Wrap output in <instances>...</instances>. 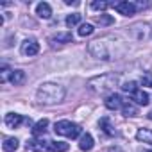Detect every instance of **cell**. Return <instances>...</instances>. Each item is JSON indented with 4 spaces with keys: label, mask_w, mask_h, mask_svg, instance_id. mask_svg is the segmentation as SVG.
Listing matches in <instances>:
<instances>
[{
    "label": "cell",
    "mask_w": 152,
    "mask_h": 152,
    "mask_svg": "<svg viewBox=\"0 0 152 152\" xmlns=\"http://www.w3.org/2000/svg\"><path fill=\"white\" fill-rule=\"evenodd\" d=\"M64 88L61 84H56V83H45L38 88L36 91V100L39 104H59L64 100Z\"/></svg>",
    "instance_id": "obj_1"
},
{
    "label": "cell",
    "mask_w": 152,
    "mask_h": 152,
    "mask_svg": "<svg viewBox=\"0 0 152 152\" xmlns=\"http://www.w3.org/2000/svg\"><path fill=\"white\" fill-rule=\"evenodd\" d=\"M116 84H118V75H115V73H104V75H99V77H93L88 81V88L93 93L111 91Z\"/></svg>",
    "instance_id": "obj_2"
},
{
    "label": "cell",
    "mask_w": 152,
    "mask_h": 152,
    "mask_svg": "<svg viewBox=\"0 0 152 152\" xmlns=\"http://www.w3.org/2000/svg\"><path fill=\"white\" fill-rule=\"evenodd\" d=\"M54 131H56V134H59V136H68V138L73 140V138H79V136H81L83 127L77 125V124H72L70 120H59V122H56Z\"/></svg>",
    "instance_id": "obj_3"
},
{
    "label": "cell",
    "mask_w": 152,
    "mask_h": 152,
    "mask_svg": "<svg viewBox=\"0 0 152 152\" xmlns=\"http://www.w3.org/2000/svg\"><path fill=\"white\" fill-rule=\"evenodd\" d=\"M88 52H90L95 59H102V61L111 59V52H109V48H107V45H106L104 39L91 41V43L88 45Z\"/></svg>",
    "instance_id": "obj_4"
},
{
    "label": "cell",
    "mask_w": 152,
    "mask_h": 152,
    "mask_svg": "<svg viewBox=\"0 0 152 152\" xmlns=\"http://www.w3.org/2000/svg\"><path fill=\"white\" fill-rule=\"evenodd\" d=\"M113 7H115L120 15H124V16H132V15L136 13V4H134V2H129V0L116 2V4H113Z\"/></svg>",
    "instance_id": "obj_5"
},
{
    "label": "cell",
    "mask_w": 152,
    "mask_h": 152,
    "mask_svg": "<svg viewBox=\"0 0 152 152\" xmlns=\"http://www.w3.org/2000/svg\"><path fill=\"white\" fill-rule=\"evenodd\" d=\"M38 52H39V43H38L36 39H25V41L22 43V54H23V56L32 57V56H36Z\"/></svg>",
    "instance_id": "obj_6"
},
{
    "label": "cell",
    "mask_w": 152,
    "mask_h": 152,
    "mask_svg": "<svg viewBox=\"0 0 152 152\" xmlns=\"http://www.w3.org/2000/svg\"><path fill=\"white\" fill-rule=\"evenodd\" d=\"M104 104H106V107H107V109L116 111V109H122L124 100H122V97H120V95H116V93H109V95L106 97Z\"/></svg>",
    "instance_id": "obj_7"
},
{
    "label": "cell",
    "mask_w": 152,
    "mask_h": 152,
    "mask_svg": "<svg viewBox=\"0 0 152 152\" xmlns=\"http://www.w3.org/2000/svg\"><path fill=\"white\" fill-rule=\"evenodd\" d=\"M4 122H6V125H7L9 129H16V127H20V124L23 122V116L18 115V113H7L6 118H4Z\"/></svg>",
    "instance_id": "obj_8"
},
{
    "label": "cell",
    "mask_w": 152,
    "mask_h": 152,
    "mask_svg": "<svg viewBox=\"0 0 152 152\" xmlns=\"http://www.w3.org/2000/svg\"><path fill=\"white\" fill-rule=\"evenodd\" d=\"M131 99H132L138 106H147V104L150 102V100H148V93H147V91H143V90H140V88H138L136 91H132V93H131Z\"/></svg>",
    "instance_id": "obj_9"
},
{
    "label": "cell",
    "mask_w": 152,
    "mask_h": 152,
    "mask_svg": "<svg viewBox=\"0 0 152 152\" xmlns=\"http://www.w3.org/2000/svg\"><path fill=\"white\" fill-rule=\"evenodd\" d=\"M27 148H29V150H32V152H47V150H50V148H48V145H47L45 141L36 140V138L27 141Z\"/></svg>",
    "instance_id": "obj_10"
},
{
    "label": "cell",
    "mask_w": 152,
    "mask_h": 152,
    "mask_svg": "<svg viewBox=\"0 0 152 152\" xmlns=\"http://www.w3.org/2000/svg\"><path fill=\"white\" fill-rule=\"evenodd\" d=\"M93 145H95V141H93V136H91L90 132H86V134L81 136V140H79V148H81V150L90 152V150L93 148Z\"/></svg>",
    "instance_id": "obj_11"
},
{
    "label": "cell",
    "mask_w": 152,
    "mask_h": 152,
    "mask_svg": "<svg viewBox=\"0 0 152 152\" xmlns=\"http://www.w3.org/2000/svg\"><path fill=\"white\" fill-rule=\"evenodd\" d=\"M36 15H38L39 18L48 20V18L52 16V7H50V4H47V2H39V4L36 6Z\"/></svg>",
    "instance_id": "obj_12"
},
{
    "label": "cell",
    "mask_w": 152,
    "mask_h": 152,
    "mask_svg": "<svg viewBox=\"0 0 152 152\" xmlns=\"http://www.w3.org/2000/svg\"><path fill=\"white\" fill-rule=\"evenodd\" d=\"M50 41L52 43H59V45H64V43H72L73 41V36H72V32H57V34H54L52 38H50Z\"/></svg>",
    "instance_id": "obj_13"
},
{
    "label": "cell",
    "mask_w": 152,
    "mask_h": 152,
    "mask_svg": "<svg viewBox=\"0 0 152 152\" xmlns=\"http://www.w3.org/2000/svg\"><path fill=\"white\" fill-rule=\"evenodd\" d=\"M47 127H48V120H47V118H41L38 124H34V127H32V136L38 138V136L45 134V132H47Z\"/></svg>",
    "instance_id": "obj_14"
},
{
    "label": "cell",
    "mask_w": 152,
    "mask_h": 152,
    "mask_svg": "<svg viewBox=\"0 0 152 152\" xmlns=\"http://www.w3.org/2000/svg\"><path fill=\"white\" fill-rule=\"evenodd\" d=\"M9 81H11L13 86H20V84H23V81H25V72H23V70H13Z\"/></svg>",
    "instance_id": "obj_15"
},
{
    "label": "cell",
    "mask_w": 152,
    "mask_h": 152,
    "mask_svg": "<svg viewBox=\"0 0 152 152\" xmlns=\"http://www.w3.org/2000/svg\"><path fill=\"white\" fill-rule=\"evenodd\" d=\"M136 140L152 145V129H138V132H136Z\"/></svg>",
    "instance_id": "obj_16"
},
{
    "label": "cell",
    "mask_w": 152,
    "mask_h": 152,
    "mask_svg": "<svg viewBox=\"0 0 152 152\" xmlns=\"http://www.w3.org/2000/svg\"><path fill=\"white\" fill-rule=\"evenodd\" d=\"M18 145H20V141L16 138H6L2 148H4V152H16L18 150Z\"/></svg>",
    "instance_id": "obj_17"
},
{
    "label": "cell",
    "mask_w": 152,
    "mask_h": 152,
    "mask_svg": "<svg viewBox=\"0 0 152 152\" xmlns=\"http://www.w3.org/2000/svg\"><path fill=\"white\" fill-rule=\"evenodd\" d=\"M99 127H100V129H102V132H106L107 136H115V129H113V125H111V122H109V118H107V116L100 118Z\"/></svg>",
    "instance_id": "obj_18"
},
{
    "label": "cell",
    "mask_w": 152,
    "mask_h": 152,
    "mask_svg": "<svg viewBox=\"0 0 152 152\" xmlns=\"http://www.w3.org/2000/svg\"><path fill=\"white\" fill-rule=\"evenodd\" d=\"M120 111L124 113V116H138V107L132 102H124Z\"/></svg>",
    "instance_id": "obj_19"
},
{
    "label": "cell",
    "mask_w": 152,
    "mask_h": 152,
    "mask_svg": "<svg viewBox=\"0 0 152 152\" xmlns=\"http://www.w3.org/2000/svg\"><path fill=\"white\" fill-rule=\"evenodd\" d=\"M48 148H50L52 152H66L70 147H68V143H64V141H48Z\"/></svg>",
    "instance_id": "obj_20"
},
{
    "label": "cell",
    "mask_w": 152,
    "mask_h": 152,
    "mask_svg": "<svg viewBox=\"0 0 152 152\" xmlns=\"http://www.w3.org/2000/svg\"><path fill=\"white\" fill-rule=\"evenodd\" d=\"M93 31H95V29H93V25H91V23H81L77 32H79V36L86 38V36H91V34H93Z\"/></svg>",
    "instance_id": "obj_21"
},
{
    "label": "cell",
    "mask_w": 152,
    "mask_h": 152,
    "mask_svg": "<svg viewBox=\"0 0 152 152\" xmlns=\"http://www.w3.org/2000/svg\"><path fill=\"white\" fill-rule=\"evenodd\" d=\"M79 22H81V15H79V13H72V15H68L66 20H64L66 27H75Z\"/></svg>",
    "instance_id": "obj_22"
},
{
    "label": "cell",
    "mask_w": 152,
    "mask_h": 152,
    "mask_svg": "<svg viewBox=\"0 0 152 152\" xmlns=\"http://www.w3.org/2000/svg\"><path fill=\"white\" fill-rule=\"evenodd\" d=\"M109 6H113V4L104 2V0H95V2H91V9L93 11H106Z\"/></svg>",
    "instance_id": "obj_23"
},
{
    "label": "cell",
    "mask_w": 152,
    "mask_h": 152,
    "mask_svg": "<svg viewBox=\"0 0 152 152\" xmlns=\"http://www.w3.org/2000/svg\"><path fill=\"white\" fill-rule=\"evenodd\" d=\"M97 23L99 25H113L115 18L111 15H100V16H97Z\"/></svg>",
    "instance_id": "obj_24"
},
{
    "label": "cell",
    "mask_w": 152,
    "mask_h": 152,
    "mask_svg": "<svg viewBox=\"0 0 152 152\" xmlns=\"http://www.w3.org/2000/svg\"><path fill=\"white\" fill-rule=\"evenodd\" d=\"M141 84H143V86L152 88V73H143V77H141Z\"/></svg>",
    "instance_id": "obj_25"
},
{
    "label": "cell",
    "mask_w": 152,
    "mask_h": 152,
    "mask_svg": "<svg viewBox=\"0 0 152 152\" xmlns=\"http://www.w3.org/2000/svg\"><path fill=\"white\" fill-rule=\"evenodd\" d=\"M122 90H124V91H127V93H132V91H136L138 88H136V83H127V84H124V86H122Z\"/></svg>",
    "instance_id": "obj_26"
},
{
    "label": "cell",
    "mask_w": 152,
    "mask_h": 152,
    "mask_svg": "<svg viewBox=\"0 0 152 152\" xmlns=\"http://www.w3.org/2000/svg\"><path fill=\"white\" fill-rule=\"evenodd\" d=\"M11 72H13V70H9L7 66H4V68H2V77H0V81L6 83V81H7V77H11Z\"/></svg>",
    "instance_id": "obj_27"
},
{
    "label": "cell",
    "mask_w": 152,
    "mask_h": 152,
    "mask_svg": "<svg viewBox=\"0 0 152 152\" xmlns=\"http://www.w3.org/2000/svg\"><path fill=\"white\" fill-rule=\"evenodd\" d=\"M147 118H148V120H152V111H150V113L147 115Z\"/></svg>",
    "instance_id": "obj_28"
}]
</instances>
